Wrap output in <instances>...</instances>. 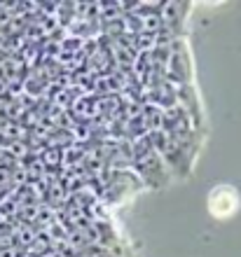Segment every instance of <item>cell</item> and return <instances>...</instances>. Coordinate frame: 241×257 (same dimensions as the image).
<instances>
[{"mask_svg":"<svg viewBox=\"0 0 241 257\" xmlns=\"http://www.w3.org/2000/svg\"><path fill=\"white\" fill-rule=\"evenodd\" d=\"M239 210V192L229 185H218L211 190L208 194V213L218 220H225V217L234 215Z\"/></svg>","mask_w":241,"mask_h":257,"instance_id":"cell-1","label":"cell"}]
</instances>
